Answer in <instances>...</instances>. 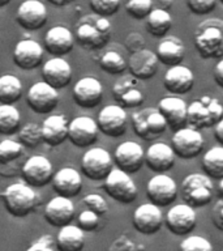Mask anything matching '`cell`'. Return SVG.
Masks as SVG:
<instances>
[{"label":"cell","instance_id":"cell-16","mask_svg":"<svg viewBox=\"0 0 223 251\" xmlns=\"http://www.w3.org/2000/svg\"><path fill=\"white\" fill-rule=\"evenodd\" d=\"M132 223L134 229L141 234H156V231L160 230L164 223L163 213L159 205L152 201L141 204L136 208V211L133 212Z\"/></svg>","mask_w":223,"mask_h":251},{"label":"cell","instance_id":"cell-47","mask_svg":"<svg viewBox=\"0 0 223 251\" xmlns=\"http://www.w3.org/2000/svg\"><path fill=\"white\" fill-rule=\"evenodd\" d=\"M213 223L215 224V226L223 231V199L219 200L213 209Z\"/></svg>","mask_w":223,"mask_h":251},{"label":"cell","instance_id":"cell-29","mask_svg":"<svg viewBox=\"0 0 223 251\" xmlns=\"http://www.w3.org/2000/svg\"><path fill=\"white\" fill-rule=\"evenodd\" d=\"M43 80L56 89L66 88L72 78V67L62 56L48 59L42 67Z\"/></svg>","mask_w":223,"mask_h":251},{"label":"cell","instance_id":"cell-17","mask_svg":"<svg viewBox=\"0 0 223 251\" xmlns=\"http://www.w3.org/2000/svg\"><path fill=\"white\" fill-rule=\"evenodd\" d=\"M98 133L99 127L97 121L90 117L74 118L68 126V139L78 148L91 147L98 140Z\"/></svg>","mask_w":223,"mask_h":251},{"label":"cell","instance_id":"cell-18","mask_svg":"<svg viewBox=\"0 0 223 251\" xmlns=\"http://www.w3.org/2000/svg\"><path fill=\"white\" fill-rule=\"evenodd\" d=\"M46 5L41 0H25L20 4L16 12L17 23L26 30L34 31L45 26L47 23Z\"/></svg>","mask_w":223,"mask_h":251},{"label":"cell","instance_id":"cell-44","mask_svg":"<svg viewBox=\"0 0 223 251\" xmlns=\"http://www.w3.org/2000/svg\"><path fill=\"white\" fill-rule=\"evenodd\" d=\"M77 223L78 226L81 227L82 230L85 231H93L95 230L99 225V215L95 213L91 209H85L82 211L77 217Z\"/></svg>","mask_w":223,"mask_h":251},{"label":"cell","instance_id":"cell-30","mask_svg":"<svg viewBox=\"0 0 223 251\" xmlns=\"http://www.w3.org/2000/svg\"><path fill=\"white\" fill-rule=\"evenodd\" d=\"M43 141L50 147H58L68 139L69 122L64 114H54L47 117L42 125Z\"/></svg>","mask_w":223,"mask_h":251},{"label":"cell","instance_id":"cell-22","mask_svg":"<svg viewBox=\"0 0 223 251\" xmlns=\"http://www.w3.org/2000/svg\"><path fill=\"white\" fill-rule=\"evenodd\" d=\"M74 213L73 201L67 196H55L45 207V219L52 226L62 227L69 224L74 219Z\"/></svg>","mask_w":223,"mask_h":251},{"label":"cell","instance_id":"cell-28","mask_svg":"<svg viewBox=\"0 0 223 251\" xmlns=\"http://www.w3.org/2000/svg\"><path fill=\"white\" fill-rule=\"evenodd\" d=\"M163 85L171 94H185L195 85V75L188 67L176 64L167 70Z\"/></svg>","mask_w":223,"mask_h":251},{"label":"cell","instance_id":"cell-24","mask_svg":"<svg viewBox=\"0 0 223 251\" xmlns=\"http://www.w3.org/2000/svg\"><path fill=\"white\" fill-rule=\"evenodd\" d=\"M158 66H159V60H158L156 52H153L145 47L141 50L134 51L129 56V72L140 80L152 78L156 74Z\"/></svg>","mask_w":223,"mask_h":251},{"label":"cell","instance_id":"cell-6","mask_svg":"<svg viewBox=\"0 0 223 251\" xmlns=\"http://www.w3.org/2000/svg\"><path fill=\"white\" fill-rule=\"evenodd\" d=\"M132 127L137 136L144 140H154L168 127L158 107H146L132 114Z\"/></svg>","mask_w":223,"mask_h":251},{"label":"cell","instance_id":"cell-19","mask_svg":"<svg viewBox=\"0 0 223 251\" xmlns=\"http://www.w3.org/2000/svg\"><path fill=\"white\" fill-rule=\"evenodd\" d=\"M113 161L117 168L133 174L138 172L145 164V152L136 141H124L115 149Z\"/></svg>","mask_w":223,"mask_h":251},{"label":"cell","instance_id":"cell-36","mask_svg":"<svg viewBox=\"0 0 223 251\" xmlns=\"http://www.w3.org/2000/svg\"><path fill=\"white\" fill-rule=\"evenodd\" d=\"M21 117L20 111L12 103L0 105V133L12 135L20 128Z\"/></svg>","mask_w":223,"mask_h":251},{"label":"cell","instance_id":"cell-2","mask_svg":"<svg viewBox=\"0 0 223 251\" xmlns=\"http://www.w3.org/2000/svg\"><path fill=\"white\" fill-rule=\"evenodd\" d=\"M111 30L112 26L107 17L94 13L80 20L76 27V38L88 50H98L109 43Z\"/></svg>","mask_w":223,"mask_h":251},{"label":"cell","instance_id":"cell-8","mask_svg":"<svg viewBox=\"0 0 223 251\" xmlns=\"http://www.w3.org/2000/svg\"><path fill=\"white\" fill-rule=\"evenodd\" d=\"M142 80L132 74L121 76L112 86L115 101L123 107H137L145 101V86Z\"/></svg>","mask_w":223,"mask_h":251},{"label":"cell","instance_id":"cell-34","mask_svg":"<svg viewBox=\"0 0 223 251\" xmlns=\"http://www.w3.org/2000/svg\"><path fill=\"white\" fill-rule=\"evenodd\" d=\"M22 96V82L15 75L0 76V103H15Z\"/></svg>","mask_w":223,"mask_h":251},{"label":"cell","instance_id":"cell-23","mask_svg":"<svg viewBox=\"0 0 223 251\" xmlns=\"http://www.w3.org/2000/svg\"><path fill=\"white\" fill-rule=\"evenodd\" d=\"M176 154L171 145L158 141L154 143L145 152V164L154 173L168 172L175 165Z\"/></svg>","mask_w":223,"mask_h":251},{"label":"cell","instance_id":"cell-52","mask_svg":"<svg viewBox=\"0 0 223 251\" xmlns=\"http://www.w3.org/2000/svg\"><path fill=\"white\" fill-rule=\"evenodd\" d=\"M218 192H219V195H221L223 198V178H221V179H219Z\"/></svg>","mask_w":223,"mask_h":251},{"label":"cell","instance_id":"cell-10","mask_svg":"<svg viewBox=\"0 0 223 251\" xmlns=\"http://www.w3.org/2000/svg\"><path fill=\"white\" fill-rule=\"evenodd\" d=\"M205 140L200 129L192 127H181L176 129L171 139V147L178 157L183 160L195 158L202 152Z\"/></svg>","mask_w":223,"mask_h":251},{"label":"cell","instance_id":"cell-13","mask_svg":"<svg viewBox=\"0 0 223 251\" xmlns=\"http://www.w3.org/2000/svg\"><path fill=\"white\" fill-rule=\"evenodd\" d=\"M102 133L110 137H120L127 131L128 115L123 106L107 105L99 111L97 119Z\"/></svg>","mask_w":223,"mask_h":251},{"label":"cell","instance_id":"cell-48","mask_svg":"<svg viewBox=\"0 0 223 251\" xmlns=\"http://www.w3.org/2000/svg\"><path fill=\"white\" fill-rule=\"evenodd\" d=\"M214 80L218 86L223 88V58L219 59V62L214 67Z\"/></svg>","mask_w":223,"mask_h":251},{"label":"cell","instance_id":"cell-49","mask_svg":"<svg viewBox=\"0 0 223 251\" xmlns=\"http://www.w3.org/2000/svg\"><path fill=\"white\" fill-rule=\"evenodd\" d=\"M214 136L219 144L223 145V118L214 126Z\"/></svg>","mask_w":223,"mask_h":251},{"label":"cell","instance_id":"cell-7","mask_svg":"<svg viewBox=\"0 0 223 251\" xmlns=\"http://www.w3.org/2000/svg\"><path fill=\"white\" fill-rule=\"evenodd\" d=\"M105 190L110 198L123 204L134 201L138 194L136 183L131 178L129 173L119 168L112 169L105 178Z\"/></svg>","mask_w":223,"mask_h":251},{"label":"cell","instance_id":"cell-51","mask_svg":"<svg viewBox=\"0 0 223 251\" xmlns=\"http://www.w3.org/2000/svg\"><path fill=\"white\" fill-rule=\"evenodd\" d=\"M159 3L163 4V7L162 8H164V9H168V8L172 5V0H159Z\"/></svg>","mask_w":223,"mask_h":251},{"label":"cell","instance_id":"cell-15","mask_svg":"<svg viewBox=\"0 0 223 251\" xmlns=\"http://www.w3.org/2000/svg\"><path fill=\"white\" fill-rule=\"evenodd\" d=\"M164 224L175 235H187L196 227L197 215L189 204H176L166 213Z\"/></svg>","mask_w":223,"mask_h":251},{"label":"cell","instance_id":"cell-39","mask_svg":"<svg viewBox=\"0 0 223 251\" xmlns=\"http://www.w3.org/2000/svg\"><path fill=\"white\" fill-rule=\"evenodd\" d=\"M23 153V144L21 141L5 140L0 141V164H11L19 160Z\"/></svg>","mask_w":223,"mask_h":251},{"label":"cell","instance_id":"cell-42","mask_svg":"<svg viewBox=\"0 0 223 251\" xmlns=\"http://www.w3.org/2000/svg\"><path fill=\"white\" fill-rule=\"evenodd\" d=\"M180 249L184 251H211V243L200 235H189L180 243Z\"/></svg>","mask_w":223,"mask_h":251},{"label":"cell","instance_id":"cell-9","mask_svg":"<svg viewBox=\"0 0 223 251\" xmlns=\"http://www.w3.org/2000/svg\"><path fill=\"white\" fill-rule=\"evenodd\" d=\"M82 173L91 180H103L113 169L112 156L99 147L88 149L81 160Z\"/></svg>","mask_w":223,"mask_h":251},{"label":"cell","instance_id":"cell-3","mask_svg":"<svg viewBox=\"0 0 223 251\" xmlns=\"http://www.w3.org/2000/svg\"><path fill=\"white\" fill-rule=\"evenodd\" d=\"M1 199L7 211L15 217H25L34 211L38 204V195L33 186L26 182H16L5 187Z\"/></svg>","mask_w":223,"mask_h":251},{"label":"cell","instance_id":"cell-40","mask_svg":"<svg viewBox=\"0 0 223 251\" xmlns=\"http://www.w3.org/2000/svg\"><path fill=\"white\" fill-rule=\"evenodd\" d=\"M125 11L133 19H146L149 13L153 11V0H127Z\"/></svg>","mask_w":223,"mask_h":251},{"label":"cell","instance_id":"cell-50","mask_svg":"<svg viewBox=\"0 0 223 251\" xmlns=\"http://www.w3.org/2000/svg\"><path fill=\"white\" fill-rule=\"evenodd\" d=\"M51 4H54L56 7H66L68 4L73 3L74 0H48Z\"/></svg>","mask_w":223,"mask_h":251},{"label":"cell","instance_id":"cell-37","mask_svg":"<svg viewBox=\"0 0 223 251\" xmlns=\"http://www.w3.org/2000/svg\"><path fill=\"white\" fill-rule=\"evenodd\" d=\"M99 67L110 75H121L128 68V63L125 62L120 52L109 50L99 58Z\"/></svg>","mask_w":223,"mask_h":251},{"label":"cell","instance_id":"cell-5","mask_svg":"<svg viewBox=\"0 0 223 251\" xmlns=\"http://www.w3.org/2000/svg\"><path fill=\"white\" fill-rule=\"evenodd\" d=\"M181 198L184 203L193 208L203 207L213 199V183L211 178L206 174L193 173L181 182Z\"/></svg>","mask_w":223,"mask_h":251},{"label":"cell","instance_id":"cell-31","mask_svg":"<svg viewBox=\"0 0 223 251\" xmlns=\"http://www.w3.org/2000/svg\"><path fill=\"white\" fill-rule=\"evenodd\" d=\"M156 56L159 63L164 66L172 67L184 60L185 56V47L183 45V41L175 35L167 37L160 41V43L156 47Z\"/></svg>","mask_w":223,"mask_h":251},{"label":"cell","instance_id":"cell-43","mask_svg":"<svg viewBox=\"0 0 223 251\" xmlns=\"http://www.w3.org/2000/svg\"><path fill=\"white\" fill-rule=\"evenodd\" d=\"M82 201L86 205V208H89L99 216L105 215L109 211V204H107L105 198L99 194H88V195L84 196Z\"/></svg>","mask_w":223,"mask_h":251},{"label":"cell","instance_id":"cell-53","mask_svg":"<svg viewBox=\"0 0 223 251\" xmlns=\"http://www.w3.org/2000/svg\"><path fill=\"white\" fill-rule=\"evenodd\" d=\"M9 3H11V0H0V8L5 7V5H8Z\"/></svg>","mask_w":223,"mask_h":251},{"label":"cell","instance_id":"cell-21","mask_svg":"<svg viewBox=\"0 0 223 251\" xmlns=\"http://www.w3.org/2000/svg\"><path fill=\"white\" fill-rule=\"evenodd\" d=\"M45 56V49L34 39H21L13 50V62L22 70H34L41 66Z\"/></svg>","mask_w":223,"mask_h":251},{"label":"cell","instance_id":"cell-27","mask_svg":"<svg viewBox=\"0 0 223 251\" xmlns=\"http://www.w3.org/2000/svg\"><path fill=\"white\" fill-rule=\"evenodd\" d=\"M74 37L66 26L50 27L45 34V49L55 56H63L73 50Z\"/></svg>","mask_w":223,"mask_h":251},{"label":"cell","instance_id":"cell-20","mask_svg":"<svg viewBox=\"0 0 223 251\" xmlns=\"http://www.w3.org/2000/svg\"><path fill=\"white\" fill-rule=\"evenodd\" d=\"M103 98V86L98 78L86 76L80 78L73 86V100L78 106L91 109L101 103Z\"/></svg>","mask_w":223,"mask_h":251},{"label":"cell","instance_id":"cell-54","mask_svg":"<svg viewBox=\"0 0 223 251\" xmlns=\"http://www.w3.org/2000/svg\"><path fill=\"white\" fill-rule=\"evenodd\" d=\"M221 3H222V4H223V0H221Z\"/></svg>","mask_w":223,"mask_h":251},{"label":"cell","instance_id":"cell-35","mask_svg":"<svg viewBox=\"0 0 223 251\" xmlns=\"http://www.w3.org/2000/svg\"><path fill=\"white\" fill-rule=\"evenodd\" d=\"M202 169L213 179L223 178V145L209 149L202 157Z\"/></svg>","mask_w":223,"mask_h":251},{"label":"cell","instance_id":"cell-33","mask_svg":"<svg viewBox=\"0 0 223 251\" xmlns=\"http://www.w3.org/2000/svg\"><path fill=\"white\" fill-rule=\"evenodd\" d=\"M172 27V16L164 8H154L146 17V29L154 37H163Z\"/></svg>","mask_w":223,"mask_h":251},{"label":"cell","instance_id":"cell-46","mask_svg":"<svg viewBox=\"0 0 223 251\" xmlns=\"http://www.w3.org/2000/svg\"><path fill=\"white\" fill-rule=\"evenodd\" d=\"M56 249V239L52 235L45 234L35 239L34 243L27 247V251H54Z\"/></svg>","mask_w":223,"mask_h":251},{"label":"cell","instance_id":"cell-26","mask_svg":"<svg viewBox=\"0 0 223 251\" xmlns=\"http://www.w3.org/2000/svg\"><path fill=\"white\" fill-rule=\"evenodd\" d=\"M158 110L174 131L187 126V102L180 97H164L158 102Z\"/></svg>","mask_w":223,"mask_h":251},{"label":"cell","instance_id":"cell-12","mask_svg":"<svg viewBox=\"0 0 223 251\" xmlns=\"http://www.w3.org/2000/svg\"><path fill=\"white\" fill-rule=\"evenodd\" d=\"M178 184L164 173H156L146 184V195L150 201L159 207H167L178 196Z\"/></svg>","mask_w":223,"mask_h":251},{"label":"cell","instance_id":"cell-4","mask_svg":"<svg viewBox=\"0 0 223 251\" xmlns=\"http://www.w3.org/2000/svg\"><path fill=\"white\" fill-rule=\"evenodd\" d=\"M223 118V105L214 97L202 96L188 105L187 126L196 129L214 127Z\"/></svg>","mask_w":223,"mask_h":251},{"label":"cell","instance_id":"cell-45","mask_svg":"<svg viewBox=\"0 0 223 251\" xmlns=\"http://www.w3.org/2000/svg\"><path fill=\"white\" fill-rule=\"evenodd\" d=\"M217 3L218 0H187V5L192 13L199 16L207 15L214 11Z\"/></svg>","mask_w":223,"mask_h":251},{"label":"cell","instance_id":"cell-38","mask_svg":"<svg viewBox=\"0 0 223 251\" xmlns=\"http://www.w3.org/2000/svg\"><path fill=\"white\" fill-rule=\"evenodd\" d=\"M19 140L27 148H35L43 141L42 126L35 122H27L20 128Z\"/></svg>","mask_w":223,"mask_h":251},{"label":"cell","instance_id":"cell-41","mask_svg":"<svg viewBox=\"0 0 223 251\" xmlns=\"http://www.w3.org/2000/svg\"><path fill=\"white\" fill-rule=\"evenodd\" d=\"M89 4L94 13L105 17L115 15L120 8V0H89Z\"/></svg>","mask_w":223,"mask_h":251},{"label":"cell","instance_id":"cell-32","mask_svg":"<svg viewBox=\"0 0 223 251\" xmlns=\"http://www.w3.org/2000/svg\"><path fill=\"white\" fill-rule=\"evenodd\" d=\"M85 246V230L78 225L67 224L60 227L56 237V247L62 251H80Z\"/></svg>","mask_w":223,"mask_h":251},{"label":"cell","instance_id":"cell-1","mask_svg":"<svg viewBox=\"0 0 223 251\" xmlns=\"http://www.w3.org/2000/svg\"><path fill=\"white\" fill-rule=\"evenodd\" d=\"M193 42L203 59L223 58V20L209 19L197 25Z\"/></svg>","mask_w":223,"mask_h":251},{"label":"cell","instance_id":"cell-25","mask_svg":"<svg viewBox=\"0 0 223 251\" xmlns=\"http://www.w3.org/2000/svg\"><path fill=\"white\" fill-rule=\"evenodd\" d=\"M51 182H52L54 191L58 195L67 196L70 199L77 196L82 190L81 174L70 166L58 170L52 176Z\"/></svg>","mask_w":223,"mask_h":251},{"label":"cell","instance_id":"cell-11","mask_svg":"<svg viewBox=\"0 0 223 251\" xmlns=\"http://www.w3.org/2000/svg\"><path fill=\"white\" fill-rule=\"evenodd\" d=\"M21 174L27 184L33 187H43L52 179L54 166L43 154H34L23 162Z\"/></svg>","mask_w":223,"mask_h":251},{"label":"cell","instance_id":"cell-14","mask_svg":"<svg viewBox=\"0 0 223 251\" xmlns=\"http://www.w3.org/2000/svg\"><path fill=\"white\" fill-rule=\"evenodd\" d=\"M26 101L35 113L48 114L59 103L58 89L45 80L35 82L27 90Z\"/></svg>","mask_w":223,"mask_h":251}]
</instances>
